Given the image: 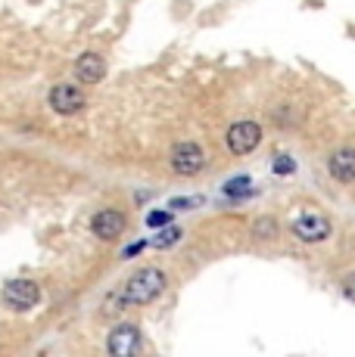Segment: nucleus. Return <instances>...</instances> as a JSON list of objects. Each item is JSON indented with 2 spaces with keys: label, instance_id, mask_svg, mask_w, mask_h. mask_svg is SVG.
<instances>
[{
  "label": "nucleus",
  "instance_id": "nucleus-3",
  "mask_svg": "<svg viewBox=\"0 0 355 357\" xmlns=\"http://www.w3.org/2000/svg\"><path fill=\"white\" fill-rule=\"evenodd\" d=\"M168 165H172L175 174L181 177H194L203 171V165H206V153H203L200 143H178L172 149V155H168Z\"/></svg>",
  "mask_w": 355,
  "mask_h": 357
},
{
  "label": "nucleus",
  "instance_id": "nucleus-2",
  "mask_svg": "<svg viewBox=\"0 0 355 357\" xmlns=\"http://www.w3.org/2000/svg\"><path fill=\"white\" fill-rule=\"evenodd\" d=\"M0 298H3V305L13 307V311H31L41 301V286L35 280H10V283L3 286V292H0Z\"/></svg>",
  "mask_w": 355,
  "mask_h": 357
},
{
  "label": "nucleus",
  "instance_id": "nucleus-1",
  "mask_svg": "<svg viewBox=\"0 0 355 357\" xmlns=\"http://www.w3.org/2000/svg\"><path fill=\"white\" fill-rule=\"evenodd\" d=\"M168 286V277L162 267H140L122 286V301L125 305H150L156 301Z\"/></svg>",
  "mask_w": 355,
  "mask_h": 357
},
{
  "label": "nucleus",
  "instance_id": "nucleus-12",
  "mask_svg": "<svg viewBox=\"0 0 355 357\" xmlns=\"http://www.w3.org/2000/svg\"><path fill=\"white\" fill-rule=\"evenodd\" d=\"M181 236H184L181 227H172V224H166V227H159V233L153 236V245H156V249H168V245L181 243Z\"/></svg>",
  "mask_w": 355,
  "mask_h": 357
},
{
  "label": "nucleus",
  "instance_id": "nucleus-8",
  "mask_svg": "<svg viewBox=\"0 0 355 357\" xmlns=\"http://www.w3.org/2000/svg\"><path fill=\"white\" fill-rule=\"evenodd\" d=\"M106 348H109V354H115V357H128V354H134V351L140 348V329L134 326V324H122V326H115L113 333H109Z\"/></svg>",
  "mask_w": 355,
  "mask_h": 357
},
{
  "label": "nucleus",
  "instance_id": "nucleus-4",
  "mask_svg": "<svg viewBox=\"0 0 355 357\" xmlns=\"http://www.w3.org/2000/svg\"><path fill=\"white\" fill-rule=\"evenodd\" d=\"M224 143H228V149L234 155H249L262 143V125H256V121H234L228 128V134H224Z\"/></svg>",
  "mask_w": 355,
  "mask_h": 357
},
{
  "label": "nucleus",
  "instance_id": "nucleus-9",
  "mask_svg": "<svg viewBox=\"0 0 355 357\" xmlns=\"http://www.w3.org/2000/svg\"><path fill=\"white\" fill-rule=\"evenodd\" d=\"M327 171L333 174V181L340 183H355V149H337V153L327 159Z\"/></svg>",
  "mask_w": 355,
  "mask_h": 357
},
{
  "label": "nucleus",
  "instance_id": "nucleus-6",
  "mask_svg": "<svg viewBox=\"0 0 355 357\" xmlns=\"http://www.w3.org/2000/svg\"><path fill=\"white\" fill-rule=\"evenodd\" d=\"M91 233L97 239H103V243H113V239H119L125 233V215L115 208H100L91 218Z\"/></svg>",
  "mask_w": 355,
  "mask_h": 357
},
{
  "label": "nucleus",
  "instance_id": "nucleus-14",
  "mask_svg": "<svg viewBox=\"0 0 355 357\" xmlns=\"http://www.w3.org/2000/svg\"><path fill=\"white\" fill-rule=\"evenodd\" d=\"M168 221H172V208H168V211H150V215H147V227L150 230L166 227Z\"/></svg>",
  "mask_w": 355,
  "mask_h": 357
},
{
  "label": "nucleus",
  "instance_id": "nucleus-15",
  "mask_svg": "<svg viewBox=\"0 0 355 357\" xmlns=\"http://www.w3.org/2000/svg\"><path fill=\"white\" fill-rule=\"evenodd\" d=\"M271 171H275V174H293V171H296V162H293L290 155H275Z\"/></svg>",
  "mask_w": 355,
  "mask_h": 357
},
{
  "label": "nucleus",
  "instance_id": "nucleus-11",
  "mask_svg": "<svg viewBox=\"0 0 355 357\" xmlns=\"http://www.w3.org/2000/svg\"><path fill=\"white\" fill-rule=\"evenodd\" d=\"M222 193L228 199H247L252 193V181L249 177H231V181L222 187Z\"/></svg>",
  "mask_w": 355,
  "mask_h": 357
},
{
  "label": "nucleus",
  "instance_id": "nucleus-7",
  "mask_svg": "<svg viewBox=\"0 0 355 357\" xmlns=\"http://www.w3.org/2000/svg\"><path fill=\"white\" fill-rule=\"evenodd\" d=\"M47 102H50L53 112L75 115L85 109V93H81V87H75V84H57L50 91V97H47Z\"/></svg>",
  "mask_w": 355,
  "mask_h": 357
},
{
  "label": "nucleus",
  "instance_id": "nucleus-5",
  "mask_svg": "<svg viewBox=\"0 0 355 357\" xmlns=\"http://www.w3.org/2000/svg\"><path fill=\"white\" fill-rule=\"evenodd\" d=\"M290 230H293V236L303 239V243H324L333 227L324 215H318V211H305V215H299L296 221H293Z\"/></svg>",
  "mask_w": 355,
  "mask_h": 357
},
{
  "label": "nucleus",
  "instance_id": "nucleus-13",
  "mask_svg": "<svg viewBox=\"0 0 355 357\" xmlns=\"http://www.w3.org/2000/svg\"><path fill=\"white\" fill-rule=\"evenodd\" d=\"M252 233H256V239H271L277 233V221L275 218H259V221L252 224Z\"/></svg>",
  "mask_w": 355,
  "mask_h": 357
},
{
  "label": "nucleus",
  "instance_id": "nucleus-18",
  "mask_svg": "<svg viewBox=\"0 0 355 357\" xmlns=\"http://www.w3.org/2000/svg\"><path fill=\"white\" fill-rule=\"evenodd\" d=\"M143 249H147V243H134V245H128V249L122 252V258H134V255H138V252H143Z\"/></svg>",
  "mask_w": 355,
  "mask_h": 357
},
{
  "label": "nucleus",
  "instance_id": "nucleus-16",
  "mask_svg": "<svg viewBox=\"0 0 355 357\" xmlns=\"http://www.w3.org/2000/svg\"><path fill=\"white\" fill-rule=\"evenodd\" d=\"M340 289H343V295H346L349 301H355V273H346L343 283H340Z\"/></svg>",
  "mask_w": 355,
  "mask_h": 357
},
{
  "label": "nucleus",
  "instance_id": "nucleus-10",
  "mask_svg": "<svg viewBox=\"0 0 355 357\" xmlns=\"http://www.w3.org/2000/svg\"><path fill=\"white\" fill-rule=\"evenodd\" d=\"M106 72V63L103 56L97 53H81L78 63H75V75H78V84H97Z\"/></svg>",
  "mask_w": 355,
  "mask_h": 357
},
{
  "label": "nucleus",
  "instance_id": "nucleus-17",
  "mask_svg": "<svg viewBox=\"0 0 355 357\" xmlns=\"http://www.w3.org/2000/svg\"><path fill=\"white\" fill-rule=\"evenodd\" d=\"M190 205H200V199H172V211H190Z\"/></svg>",
  "mask_w": 355,
  "mask_h": 357
}]
</instances>
